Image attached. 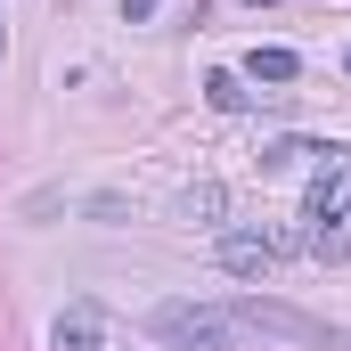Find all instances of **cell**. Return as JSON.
<instances>
[{
	"label": "cell",
	"mask_w": 351,
	"mask_h": 351,
	"mask_svg": "<svg viewBox=\"0 0 351 351\" xmlns=\"http://www.w3.org/2000/svg\"><path fill=\"white\" fill-rule=\"evenodd\" d=\"M147 327L180 351H254V327L237 311H221V302H156Z\"/></svg>",
	"instance_id": "obj_1"
},
{
	"label": "cell",
	"mask_w": 351,
	"mask_h": 351,
	"mask_svg": "<svg viewBox=\"0 0 351 351\" xmlns=\"http://www.w3.org/2000/svg\"><path fill=\"white\" fill-rule=\"evenodd\" d=\"M229 311H237L254 335H286V343H327V351H335V335H327L319 319H302V311H286V302H262V294H245V302H229Z\"/></svg>",
	"instance_id": "obj_2"
},
{
	"label": "cell",
	"mask_w": 351,
	"mask_h": 351,
	"mask_svg": "<svg viewBox=\"0 0 351 351\" xmlns=\"http://www.w3.org/2000/svg\"><path fill=\"white\" fill-rule=\"evenodd\" d=\"M221 269H229V278H269V269H278V237H269V229H229V237H221Z\"/></svg>",
	"instance_id": "obj_3"
},
{
	"label": "cell",
	"mask_w": 351,
	"mask_h": 351,
	"mask_svg": "<svg viewBox=\"0 0 351 351\" xmlns=\"http://www.w3.org/2000/svg\"><path fill=\"white\" fill-rule=\"evenodd\" d=\"M49 351H106V319H98V302H66L58 327H49Z\"/></svg>",
	"instance_id": "obj_4"
},
{
	"label": "cell",
	"mask_w": 351,
	"mask_h": 351,
	"mask_svg": "<svg viewBox=\"0 0 351 351\" xmlns=\"http://www.w3.org/2000/svg\"><path fill=\"white\" fill-rule=\"evenodd\" d=\"M351 213V156H327V172L311 180V221H343Z\"/></svg>",
	"instance_id": "obj_5"
},
{
	"label": "cell",
	"mask_w": 351,
	"mask_h": 351,
	"mask_svg": "<svg viewBox=\"0 0 351 351\" xmlns=\"http://www.w3.org/2000/svg\"><path fill=\"white\" fill-rule=\"evenodd\" d=\"M311 156H335V147H319V139H269L262 172H294V164H311Z\"/></svg>",
	"instance_id": "obj_6"
},
{
	"label": "cell",
	"mask_w": 351,
	"mask_h": 351,
	"mask_svg": "<svg viewBox=\"0 0 351 351\" xmlns=\"http://www.w3.org/2000/svg\"><path fill=\"white\" fill-rule=\"evenodd\" d=\"M204 98H213L221 114H245V106H254V90L237 82V74H213V82H204Z\"/></svg>",
	"instance_id": "obj_7"
},
{
	"label": "cell",
	"mask_w": 351,
	"mask_h": 351,
	"mask_svg": "<svg viewBox=\"0 0 351 351\" xmlns=\"http://www.w3.org/2000/svg\"><path fill=\"white\" fill-rule=\"evenodd\" d=\"M254 74H262V82H294L302 58H294V49H254Z\"/></svg>",
	"instance_id": "obj_8"
},
{
	"label": "cell",
	"mask_w": 351,
	"mask_h": 351,
	"mask_svg": "<svg viewBox=\"0 0 351 351\" xmlns=\"http://www.w3.org/2000/svg\"><path fill=\"white\" fill-rule=\"evenodd\" d=\"M221 204H229V196H221L213 180H204V188H188V213H196V221H221Z\"/></svg>",
	"instance_id": "obj_9"
},
{
	"label": "cell",
	"mask_w": 351,
	"mask_h": 351,
	"mask_svg": "<svg viewBox=\"0 0 351 351\" xmlns=\"http://www.w3.org/2000/svg\"><path fill=\"white\" fill-rule=\"evenodd\" d=\"M123 16H156V0H123Z\"/></svg>",
	"instance_id": "obj_10"
},
{
	"label": "cell",
	"mask_w": 351,
	"mask_h": 351,
	"mask_svg": "<svg viewBox=\"0 0 351 351\" xmlns=\"http://www.w3.org/2000/svg\"><path fill=\"white\" fill-rule=\"evenodd\" d=\"M0 49H8V33H0Z\"/></svg>",
	"instance_id": "obj_11"
},
{
	"label": "cell",
	"mask_w": 351,
	"mask_h": 351,
	"mask_svg": "<svg viewBox=\"0 0 351 351\" xmlns=\"http://www.w3.org/2000/svg\"><path fill=\"white\" fill-rule=\"evenodd\" d=\"M343 66H351V49H343Z\"/></svg>",
	"instance_id": "obj_12"
}]
</instances>
